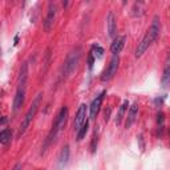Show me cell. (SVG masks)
Masks as SVG:
<instances>
[{"mask_svg":"<svg viewBox=\"0 0 170 170\" xmlns=\"http://www.w3.org/2000/svg\"><path fill=\"white\" fill-rule=\"evenodd\" d=\"M93 64H95V57H93L92 53H89L88 55V67H89V69L93 68Z\"/></svg>","mask_w":170,"mask_h":170,"instance_id":"20","label":"cell"},{"mask_svg":"<svg viewBox=\"0 0 170 170\" xmlns=\"http://www.w3.org/2000/svg\"><path fill=\"white\" fill-rule=\"evenodd\" d=\"M109 116H110V108H108V110H105V114H104V120H105V122L109 121Z\"/></svg>","mask_w":170,"mask_h":170,"instance_id":"21","label":"cell"},{"mask_svg":"<svg viewBox=\"0 0 170 170\" xmlns=\"http://www.w3.org/2000/svg\"><path fill=\"white\" fill-rule=\"evenodd\" d=\"M137 138H138V141H140V144H141V150H144V149H145V145H144V137H142V134H140Z\"/></svg>","mask_w":170,"mask_h":170,"instance_id":"22","label":"cell"},{"mask_svg":"<svg viewBox=\"0 0 170 170\" xmlns=\"http://www.w3.org/2000/svg\"><path fill=\"white\" fill-rule=\"evenodd\" d=\"M160 16L155 15L153 18V21H152V25L148 29L146 35L144 36V39L141 40V42L138 44L137 49H136V57H141L146 51L149 49V47L155 41V39L158 37L160 35V31H161V23H160Z\"/></svg>","mask_w":170,"mask_h":170,"instance_id":"1","label":"cell"},{"mask_svg":"<svg viewBox=\"0 0 170 170\" xmlns=\"http://www.w3.org/2000/svg\"><path fill=\"white\" fill-rule=\"evenodd\" d=\"M93 55V57H96V59H101L104 56V48L103 47H100V45H97V44H95L92 47V52H90Z\"/></svg>","mask_w":170,"mask_h":170,"instance_id":"18","label":"cell"},{"mask_svg":"<svg viewBox=\"0 0 170 170\" xmlns=\"http://www.w3.org/2000/svg\"><path fill=\"white\" fill-rule=\"evenodd\" d=\"M18 41H19V36H16V37H15V45L18 44Z\"/></svg>","mask_w":170,"mask_h":170,"instance_id":"24","label":"cell"},{"mask_svg":"<svg viewBox=\"0 0 170 170\" xmlns=\"http://www.w3.org/2000/svg\"><path fill=\"white\" fill-rule=\"evenodd\" d=\"M137 113H138V104L134 103L129 108V112H128V117H126V121H125L126 129H129V128L133 125V122L136 121V117H137Z\"/></svg>","mask_w":170,"mask_h":170,"instance_id":"11","label":"cell"},{"mask_svg":"<svg viewBox=\"0 0 170 170\" xmlns=\"http://www.w3.org/2000/svg\"><path fill=\"white\" fill-rule=\"evenodd\" d=\"M106 24H108V33H109V36H110V37H114L117 25H116V18H114V15H113V12L108 13Z\"/></svg>","mask_w":170,"mask_h":170,"instance_id":"13","label":"cell"},{"mask_svg":"<svg viewBox=\"0 0 170 170\" xmlns=\"http://www.w3.org/2000/svg\"><path fill=\"white\" fill-rule=\"evenodd\" d=\"M86 105L85 104H81L80 108H78L77 113H76V117H75V121H73V128L75 130H78L80 126L85 122V117H86Z\"/></svg>","mask_w":170,"mask_h":170,"instance_id":"8","label":"cell"},{"mask_svg":"<svg viewBox=\"0 0 170 170\" xmlns=\"http://www.w3.org/2000/svg\"><path fill=\"white\" fill-rule=\"evenodd\" d=\"M157 122H158V125H160V128H163V122H165V114H163L162 112H160L157 114Z\"/></svg>","mask_w":170,"mask_h":170,"instance_id":"19","label":"cell"},{"mask_svg":"<svg viewBox=\"0 0 170 170\" xmlns=\"http://www.w3.org/2000/svg\"><path fill=\"white\" fill-rule=\"evenodd\" d=\"M12 170H21V163H16Z\"/></svg>","mask_w":170,"mask_h":170,"instance_id":"23","label":"cell"},{"mask_svg":"<svg viewBox=\"0 0 170 170\" xmlns=\"http://www.w3.org/2000/svg\"><path fill=\"white\" fill-rule=\"evenodd\" d=\"M128 106H129V101L125 100V101L122 103V105L120 106V110H118V113H117V118H116V125H120L121 121H122V118L125 117V112H126Z\"/></svg>","mask_w":170,"mask_h":170,"instance_id":"14","label":"cell"},{"mask_svg":"<svg viewBox=\"0 0 170 170\" xmlns=\"http://www.w3.org/2000/svg\"><path fill=\"white\" fill-rule=\"evenodd\" d=\"M68 160H69V146L65 145L63 146L60 152V155H59V161H57V169L61 170L65 168V165L68 163Z\"/></svg>","mask_w":170,"mask_h":170,"instance_id":"12","label":"cell"},{"mask_svg":"<svg viewBox=\"0 0 170 170\" xmlns=\"http://www.w3.org/2000/svg\"><path fill=\"white\" fill-rule=\"evenodd\" d=\"M67 120H68V108H67V106H63V108L60 109V112H59V114H57V117H56V120H55V124H53V126H52V132H51L49 137H48L47 144L49 142V141L55 140V137L57 136V133L65 126V124H67Z\"/></svg>","mask_w":170,"mask_h":170,"instance_id":"3","label":"cell"},{"mask_svg":"<svg viewBox=\"0 0 170 170\" xmlns=\"http://www.w3.org/2000/svg\"><path fill=\"white\" fill-rule=\"evenodd\" d=\"M41 98H42V95H41V93H39V95L35 97V100L32 101V105L29 106L28 112L25 113V117H24V120H23V122L20 125V129H19V133H18V137H20V136L24 134L25 130L28 129V126L31 125V122H32V120L35 118L36 113H37V110H39V106H40V103H41Z\"/></svg>","mask_w":170,"mask_h":170,"instance_id":"2","label":"cell"},{"mask_svg":"<svg viewBox=\"0 0 170 170\" xmlns=\"http://www.w3.org/2000/svg\"><path fill=\"white\" fill-rule=\"evenodd\" d=\"M25 88H27V86H18L15 98H13V112H15V113H18V110L20 109V108L23 106V104H24Z\"/></svg>","mask_w":170,"mask_h":170,"instance_id":"9","label":"cell"},{"mask_svg":"<svg viewBox=\"0 0 170 170\" xmlns=\"http://www.w3.org/2000/svg\"><path fill=\"white\" fill-rule=\"evenodd\" d=\"M118 64H120V57L118 55H113L112 60H110L109 65L106 67V69L103 72L101 75V81H109L114 77V75L117 73V69H118Z\"/></svg>","mask_w":170,"mask_h":170,"instance_id":"5","label":"cell"},{"mask_svg":"<svg viewBox=\"0 0 170 170\" xmlns=\"http://www.w3.org/2000/svg\"><path fill=\"white\" fill-rule=\"evenodd\" d=\"M11 138H12V132L10 129H4L0 132V144L7 145L11 142Z\"/></svg>","mask_w":170,"mask_h":170,"instance_id":"15","label":"cell"},{"mask_svg":"<svg viewBox=\"0 0 170 170\" xmlns=\"http://www.w3.org/2000/svg\"><path fill=\"white\" fill-rule=\"evenodd\" d=\"M0 56H1V47H0Z\"/></svg>","mask_w":170,"mask_h":170,"instance_id":"25","label":"cell"},{"mask_svg":"<svg viewBox=\"0 0 170 170\" xmlns=\"http://www.w3.org/2000/svg\"><path fill=\"white\" fill-rule=\"evenodd\" d=\"M125 41H126V36H117L113 40L112 44H110V52L113 55H118L122 51V48L125 47Z\"/></svg>","mask_w":170,"mask_h":170,"instance_id":"10","label":"cell"},{"mask_svg":"<svg viewBox=\"0 0 170 170\" xmlns=\"http://www.w3.org/2000/svg\"><path fill=\"white\" fill-rule=\"evenodd\" d=\"M78 61H80V49H76L68 55L67 60L64 63V73L67 77H69L75 73V70L77 69Z\"/></svg>","mask_w":170,"mask_h":170,"instance_id":"4","label":"cell"},{"mask_svg":"<svg viewBox=\"0 0 170 170\" xmlns=\"http://www.w3.org/2000/svg\"><path fill=\"white\" fill-rule=\"evenodd\" d=\"M55 19H56V4L51 3L49 8H48L47 18H45V20H44V31L45 32H51V29L53 28Z\"/></svg>","mask_w":170,"mask_h":170,"instance_id":"6","label":"cell"},{"mask_svg":"<svg viewBox=\"0 0 170 170\" xmlns=\"http://www.w3.org/2000/svg\"><path fill=\"white\" fill-rule=\"evenodd\" d=\"M170 81V65L169 63H166L165 69H163V75H162V85L163 86H168Z\"/></svg>","mask_w":170,"mask_h":170,"instance_id":"17","label":"cell"},{"mask_svg":"<svg viewBox=\"0 0 170 170\" xmlns=\"http://www.w3.org/2000/svg\"><path fill=\"white\" fill-rule=\"evenodd\" d=\"M105 95H106V92H105V90H103V92H101L100 95H98L97 97H96L95 100L92 101V104H90V108H89V110H90V117H89V118H90V120H95L96 116H97V113L100 112L101 104H103Z\"/></svg>","mask_w":170,"mask_h":170,"instance_id":"7","label":"cell"},{"mask_svg":"<svg viewBox=\"0 0 170 170\" xmlns=\"http://www.w3.org/2000/svg\"><path fill=\"white\" fill-rule=\"evenodd\" d=\"M88 128H89V122L85 120V122L80 126V129L77 130V141L84 140V137L86 136V133H88Z\"/></svg>","mask_w":170,"mask_h":170,"instance_id":"16","label":"cell"}]
</instances>
